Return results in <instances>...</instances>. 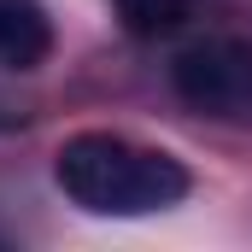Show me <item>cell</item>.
I'll return each instance as SVG.
<instances>
[{
	"mask_svg": "<svg viewBox=\"0 0 252 252\" xmlns=\"http://www.w3.org/2000/svg\"><path fill=\"white\" fill-rule=\"evenodd\" d=\"M59 193L88 217H158L193 188L188 164L164 147L129 141L112 129H82L53 153Z\"/></svg>",
	"mask_w": 252,
	"mask_h": 252,
	"instance_id": "6da1fadb",
	"label": "cell"
},
{
	"mask_svg": "<svg viewBox=\"0 0 252 252\" xmlns=\"http://www.w3.org/2000/svg\"><path fill=\"white\" fill-rule=\"evenodd\" d=\"M170 94L211 124H252V35L205 30L170 53Z\"/></svg>",
	"mask_w": 252,
	"mask_h": 252,
	"instance_id": "7a4b0ae2",
	"label": "cell"
},
{
	"mask_svg": "<svg viewBox=\"0 0 252 252\" xmlns=\"http://www.w3.org/2000/svg\"><path fill=\"white\" fill-rule=\"evenodd\" d=\"M53 53V18L41 0H0V70H35Z\"/></svg>",
	"mask_w": 252,
	"mask_h": 252,
	"instance_id": "3957f363",
	"label": "cell"
},
{
	"mask_svg": "<svg viewBox=\"0 0 252 252\" xmlns=\"http://www.w3.org/2000/svg\"><path fill=\"white\" fill-rule=\"evenodd\" d=\"M112 12L135 41H170L193 24V0H112Z\"/></svg>",
	"mask_w": 252,
	"mask_h": 252,
	"instance_id": "277c9868",
	"label": "cell"
},
{
	"mask_svg": "<svg viewBox=\"0 0 252 252\" xmlns=\"http://www.w3.org/2000/svg\"><path fill=\"white\" fill-rule=\"evenodd\" d=\"M24 124V106H18V100H6V94H0V129H18Z\"/></svg>",
	"mask_w": 252,
	"mask_h": 252,
	"instance_id": "5b68a950",
	"label": "cell"
}]
</instances>
